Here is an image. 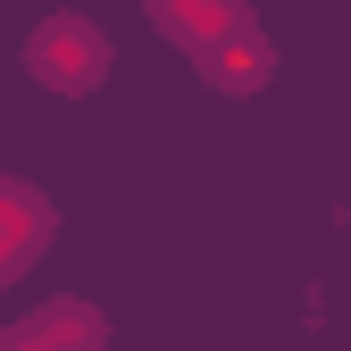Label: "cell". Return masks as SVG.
<instances>
[{
    "label": "cell",
    "mask_w": 351,
    "mask_h": 351,
    "mask_svg": "<svg viewBox=\"0 0 351 351\" xmlns=\"http://www.w3.org/2000/svg\"><path fill=\"white\" fill-rule=\"evenodd\" d=\"M201 59H209V84L243 93V84H259V75H268V42H251V34H243V51H201Z\"/></svg>",
    "instance_id": "cell-2"
},
{
    "label": "cell",
    "mask_w": 351,
    "mask_h": 351,
    "mask_svg": "<svg viewBox=\"0 0 351 351\" xmlns=\"http://www.w3.org/2000/svg\"><path fill=\"white\" fill-rule=\"evenodd\" d=\"M25 67L51 84V93H84V84H93L101 67H109V42L84 25V17H51L34 42H25Z\"/></svg>",
    "instance_id": "cell-1"
}]
</instances>
